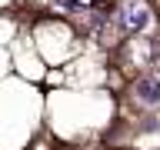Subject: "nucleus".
<instances>
[{
    "mask_svg": "<svg viewBox=\"0 0 160 150\" xmlns=\"http://www.w3.org/2000/svg\"><path fill=\"white\" fill-rule=\"evenodd\" d=\"M113 20H117V27L123 30V33H140V30L150 27V10H147V3H140V0H127V3H120Z\"/></svg>",
    "mask_w": 160,
    "mask_h": 150,
    "instance_id": "obj_1",
    "label": "nucleus"
},
{
    "mask_svg": "<svg viewBox=\"0 0 160 150\" xmlns=\"http://www.w3.org/2000/svg\"><path fill=\"white\" fill-rule=\"evenodd\" d=\"M137 100H143V103H160V77H143L137 80Z\"/></svg>",
    "mask_w": 160,
    "mask_h": 150,
    "instance_id": "obj_2",
    "label": "nucleus"
}]
</instances>
